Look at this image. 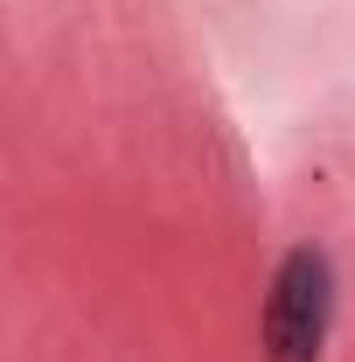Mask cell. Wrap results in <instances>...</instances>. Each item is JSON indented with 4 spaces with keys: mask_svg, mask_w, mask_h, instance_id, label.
Listing matches in <instances>:
<instances>
[{
    "mask_svg": "<svg viewBox=\"0 0 355 362\" xmlns=\"http://www.w3.org/2000/svg\"><path fill=\"white\" fill-rule=\"evenodd\" d=\"M327 327H334V265L320 244H293L272 272L265 320H258L265 362H320Z\"/></svg>",
    "mask_w": 355,
    "mask_h": 362,
    "instance_id": "6da1fadb",
    "label": "cell"
}]
</instances>
